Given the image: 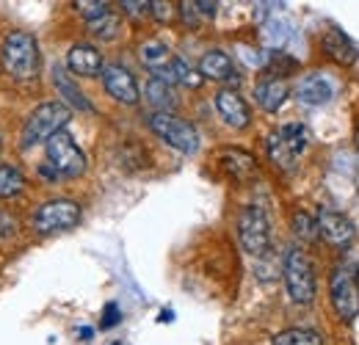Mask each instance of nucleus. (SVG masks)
<instances>
[{"instance_id": "obj_1", "label": "nucleus", "mask_w": 359, "mask_h": 345, "mask_svg": "<svg viewBox=\"0 0 359 345\" xmlns=\"http://www.w3.org/2000/svg\"><path fill=\"white\" fill-rule=\"evenodd\" d=\"M0 61H3V69L14 81H31V78H36L39 75V67H42V53H39L36 36L28 34V31H11L3 39Z\"/></svg>"}, {"instance_id": "obj_2", "label": "nucleus", "mask_w": 359, "mask_h": 345, "mask_svg": "<svg viewBox=\"0 0 359 345\" xmlns=\"http://www.w3.org/2000/svg\"><path fill=\"white\" fill-rule=\"evenodd\" d=\"M69 119H72V108L64 105L61 100L42 102L39 108H34L28 114V119L22 125V135H20L22 149H31L36 144H47L55 133H61V130L69 125Z\"/></svg>"}, {"instance_id": "obj_3", "label": "nucleus", "mask_w": 359, "mask_h": 345, "mask_svg": "<svg viewBox=\"0 0 359 345\" xmlns=\"http://www.w3.org/2000/svg\"><path fill=\"white\" fill-rule=\"evenodd\" d=\"M282 276L285 288L293 304H313L318 296V279H315V265L302 249H290L282 262Z\"/></svg>"}, {"instance_id": "obj_4", "label": "nucleus", "mask_w": 359, "mask_h": 345, "mask_svg": "<svg viewBox=\"0 0 359 345\" xmlns=\"http://www.w3.org/2000/svg\"><path fill=\"white\" fill-rule=\"evenodd\" d=\"M238 241L246 255L266 257L271 252V221L263 208L246 205L238 213Z\"/></svg>"}, {"instance_id": "obj_5", "label": "nucleus", "mask_w": 359, "mask_h": 345, "mask_svg": "<svg viewBox=\"0 0 359 345\" xmlns=\"http://www.w3.org/2000/svg\"><path fill=\"white\" fill-rule=\"evenodd\" d=\"M45 147H47V166L58 174V177L75 180V177H81V174L86 172V155H83V149L75 144V138L67 130L55 133Z\"/></svg>"}, {"instance_id": "obj_6", "label": "nucleus", "mask_w": 359, "mask_h": 345, "mask_svg": "<svg viewBox=\"0 0 359 345\" xmlns=\"http://www.w3.org/2000/svg\"><path fill=\"white\" fill-rule=\"evenodd\" d=\"M147 122H149V130H152L161 141H166L172 149H177L182 155H194V152L199 149V133H196V128H194L191 122L175 116V114L155 111Z\"/></svg>"}, {"instance_id": "obj_7", "label": "nucleus", "mask_w": 359, "mask_h": 345, "mask_svg": "<svg viewBox=\"0 0 359 345\" xmlns=\"http://www.w3.org/2000/svg\"><path fill=\"white\" fill-rule=\"evenodd\" d=\"M332 306L340 320H354L359 315V273L354 265H337L329 279Z\"/></svg>"}, {"instance_id": "obj_8", "label": "nucleus", "mask_w": 359, "mask_h": 345, "mask_svg": "<svg viewBox=\"0 0 359 345\" xmlns=\"http://www.w3.org/2000/svg\"><path fill=\"white\" fill-rule=\"evenodd\" d=\"M81 221V205L72 199H50L34 213V229L39 235L67 232Z\"/></svg>"}, {"instance_id": "obj_9", "label": "nucleus", "mask_w": 359, "mask_h": 345, "mask_svg": "<svg viewBox=\"0 0 359 345\" xmlns=\"http://www.w3.org/2000/svg\"><path fill=\"white\" fill-rule=\"evenodd\" d=\"M315 221H318V238H323L334 249H346L357 238V226H354V221L346 216V213L323 210L320 208V213H318Z\"/></svg>"}, {"instance_id": "obj_10", "label": "nucleus", "mask_w": 359, "mask_h": 345, "mask_svg": "<svg viewBox=\"0 0 359 345\" xmlns=\"http://www.w3.org/2000/svg\"><path fill=\"white\" fill-rule=\"evenodd\" d=\"M102 86H105V91L116 102H122V105H135L138 97H141L133 72L128 67H122V64H108L102 69Z\"/></svg>"}, {"instance_id": "obj_11", "label": "nucleus", "mask_w": 359, "mask_h": 345, "mask_svg": "<svg viewBox=\"0 0 359 345\" xmlns=\"http://www.w3.org/2000/svg\"><path fill=\"white\" fill-rule=\"evenodd\" d=\"M216 111H219V116L224 119L226 125L235 130L249 128V122H252V111H249L246 100L232 88H222L216 94Z\"/></svg>"}, {"instance_id": "obj_12", "label": "nucleus", "mask_w": 359, "mask_h": 345, "mask_svg": "<svg viewBox=\"0 0 359 345\" xmlns=\"http://www.w3.org/2000/svg\"><path fill=\"white\" fill-rule=\"evenodd\" d=\"M67 69L72 75H81V78H97L105 69L102 53L94 44H72L67 53Z\"/></svg>"}, {"instance_id": "obj_13", "label": "nucleus", "mask_w": 359, "mask_h": 345, "mask_svg": "<svg viewBox=\"0 0 359 345\" xmlns=\"http://www.w3.org/2000/svg\"><path fill=\"white\" fill-rule=\"evenodd\" d=\"M199 75L208 78V81H219V83L238 81L235 64H232V58L226 55L224 50H208L202 55V61H199Z\"/></svg>"}, {"instance_id": "obj_14", "label": "nucleus", "mask_w": 359, "mask_h": 345, "mask_svg": "<svg viewBox=\"0 0 359 345\" xmlns=\"http://www.w3.org/2000/svg\"><path fill=\"white\" fill-rule=\"evenodd\" d=\"M296 97H299V102H304V105H326V102H332V97H334V86L323 78V75H304L302 78V83L296 86Z\"/></svg>"}, {"instance_id": "obj_15", "label": "nucleus", "mask_w": 359, "mask_h": 345, "mask_svg": "<svg viewBox=\"0 0 359 345\" xmlns=\"http://www.w3.org/2000/svg\"><path fill=\"white\" fill-rule=\"evenodd\" d=\"M320 47H323V53H326L334 64L348 67V64L357 61V47H354V42H351L340 28H329V31L323 34V39H320Z\"/></svg>"}, {"instance_id": "obj_16", "label": "nucleus", "mask_w": 359, "mask_h": 345, "mask_svg": "<svg viewBox=\"0 0 359 345\" xmlns=\"http://www.w3.org/2000/svg\"><path fill=\"white\" fill-rule=\"evenodd\" d=\"M287 94H290V88H287V83H285L282 78H269V81H263V83L255 86V100H257V105H260L263 111H269V114H276V111L285 105Z\"/></svg>"}, {"instance_id": "obj_17", "label": "nucleus", "mask_w": 359, "mask_h": 345, "mask_svg": "<svg viewBox=\"0 0 359 345\" xmlns=\"http://www.w3.org/2000/svg\"><path fill=\"white\" fill-rule=\"evenodd\" d=\"M138 58H141V64L147 69H152V75H158V72H163L172 64L175 55L169 53V47L161 42V39H147V42H141V47H138Z\"/></svg>"}, {"instance_id": "obj_18", "label": "nucleus", "mask_w": 359, "mask_h": 345, "mask_svg": "<svg viewBox=\"0 0 359 345\" xmlns=\"http://www.w3.org/2000/svg\"><path fill=\"white\" fill-rule=\"evenodd\" d=\"M155 78H163L166 83H180V86H188V88H196V86H202V75L185 61V58H172V64L163 69V72H158Z\"/></svg>"}, {"instance_id": "obj_19", "label": "nucleus", "mask_w": 359, "mask_h": 345, "mask_svg": "<svg viewBox=\"0 0 359 345\" xmlns=\"http://www.w3.org/2000/svg\"><path fill=\"white\" fill-rule=\"evenodd\" d=\"M219 163H222L224 172L229 174V177H235V180H246V177H252L255 169H257L255 158H252L246 149H224V152L219 155Z\"/></svg>"}, {"instance_id": "obj_20", "label": "nucleus", "mask_w": 359, "mask_h": 345, "mask_svg": "<svg viewBox=\"0 0 359 345\" xmlns=\"http://www.w3.org/2000/svg\"><path fill=\"white\" fill-rule=\"evenodd\" d=\"M53 83H55V88H58V94L64 97V105L78 108V111H91V102L83 97V91L75 86V81H72L61 67L53 69Z\"/></svg>"}, {"instance_id": "obj_21", "label": "nucleus", "mask_w": 359, "mask_h": 345, "mask_svg": "<svg viewBox=\"0 0 359 345\" xmlns=\"http://www.w3.org/2000/svg\"><path fill=\"white\" fill-rule=\"evenodd\" d=\"M147 100H149V105H155L158 111H166V114H172V108H175V91H172V83H166L163 78H149V83H147Z\"/></svg>"}, {"instance_id": "obj_22", "label": "nucleus", "mask_w": 359, "mask_h": 345, "mask_svg": "<svg viewBox=\"0 0 359 345\" xmlns=\"http://www.w3.org/2000/svg\"><path fill=\"white\" fill-rule=\"evenodd\" d=\"M266 149H269V158L273 166H279V169H285V172H290L293 166H296V155L287 149V144L282 141V135H279V130H273L269 138H266Z\"/></svg>"}, {"instance_id": "obj_23", "label": "nucleus", "mask_w": 359, "mask_h": 345, "mask_svg": "<svg viewBox=\"0 0 359 345\" xmlns=\"http://www.w3.org/2000/svg\"><path fill=\"white\" fill-rule=\"evenodd\" d=\"M22 188H25L22 172L8 163H0V199H11V196L22 194Z\"/></svg>"}, {"instance_id": "obj_24", "label": "nucleus", "mask_w": 359, "mask_h": 345, "mask_svg": "<svg viewBox=\"0 0 359 345\" xmlns=\"http://www.w3.org/2000/svg\"><path fill=\"white\" fill-rule=\"evenodd\" d=\"M271 345H323V337L313 329H285L271 340Z\"/></svg>"}, {"instance_id": "obj_25", "label": "nucleus", "mask_w": 359, "mask_h": 345, "mask_svg": "<svg viewBox=\"0 0 359 345\" xmlns=\"http://www.w3.org/2000/svg\"><path fill=\"white\" fill-rule=\"evenodd\" d=\"M279 135H282V141L287 144V149H290L296 158L307 149V128H304V125H299V122L282 125V128H279Z\"/></svg>"}, {"instance_id": "obj_26", "label": "nucleus", "mask_w": 359, "mask_h": 345, "mask_svg": "<svg viewBox=\"0 0 359 345\" xmlns=\"http://www.w3.org/2000/svg\"><path fill=\"white\" fill-rule=\"evenodd\" d=\"M86 25H89L91 36H97V39H102V42L116 39V34H119V28H122V22H119V17H116L114 11H108L105 17H100V20H94V22H86Z\"/></svg>"}, {"instance_id": "obj_27", "label": "nucleus", "mask_w": 359, "mask_h": 345, "mask_svg": "<svg viewBox=\"0 0 359 345\" xmlns=\"http://www.w3.org/2000/svg\"><path fill=\"white\" fill-rule=\"evenodd\" d=\"M293 232L302 238V241H315L318 238V221L304 210H296L293 213Z\"/></svg>"}, {"instance_id": "obj_28", "label": "nucleus", "mask_w": 359, "mask_h": 345, "mask_svg": "<svg viewBox=\"0 0 359 345\" xmlns=\"http://www.w3.org/2000/svg\"><path fill=\"white\" fill-rule=\"evenodd\" d=\"M75 8L83 14V20L86 22H94V20H100V17H105L108 11H111V6L108 3H102V0H83V3H75Z\"/></svg>"}, {"instance_id": "obj_29", "label": "nucleus", "mask_w": 359, "mask_h": 345, "mask_svg": "<svg viewBox=\"0 0 359 345\" xmlns=\"http://www.w3.org/2000/svg\"><path fill=\"white\" fill-rule=\"evenodd\" d=\"M119 320H122V309H119V304H114V302L105 304V306H102V320H100V326H102V329H114Z\"/></svg>"}, {"instance_id": "obj_30", "label": "nucleus", "mask_w": 359, "mask_h": 345, "mask_svg": "<svg viewBox=\"0 0 359 345\" xmlns=\"http://www.w3.org/2000/svg\"><path fill=\"white\" fill-rule=\"evenodd\" d=\"M241 58L249 64V67H266V55L260 53V50H255V47H241Z\"/></svg>"}, {"instance_id": "obj_31", "label": "nucleus", "mask_w": 359, "mask_h": 345, "mask_svg": "<svg viewBox=\"0 0 359 345\" xmlns=\"http://www.w3.org/2000/svg\"><path fill=\"white\" fill-rule=\"evenodd\" d=\"M149 14L161 22H166V20H172L175 11H172V3H149Z\"/></svg>"}, {"instance_id": "obj_32", "label": "nucleus", "mask_w": 359, "mask_h": 345, "mask_svg": "<svg viewBox=\"0 0 359 345\" xmlns=\"http://www.w3.org/2000/svg\"><path fill=\"white\" fill-rule=\"evenodd\" d=\"M17 232V221L8 216V213H0V241L11 238Z\"/></svg>"}, {"instance_id": "obj_33", "label": "nucleus", "mask_w": 359, "mask_h": 345, "mask_svg": "<svg viewBox=\"0 0 359 345\" xmlns=\"http://www.w3.org/2000/svg\"><path fill=\"white\" fill-rule=\"evenodd\" d=\"M122 8H125L130 17H144V14H149V3H133V0H125V3H122Z\"/></svg>"}, {"instance_id": "obj_34", "label": "nucleus", "mask_w": 359, "mask_h": 345, "mask_svg": "<svg viewBox=\"0 0 359 345\" xmlns=\"http://www.w3.org/2000/svg\"><path fill=\"white\" fill-rule=\"evenodd\" d=\"M216 8H219V3H196V11H199V17H208V20H213L216 17Z\"/></svg>"}, {"instance_id": "obj_35", "label": "nucleus", "mask_w": 359, "mask_h": 345, "mask_svg": "<svg viewBox=\"0 0 359 345\" xmlns=\"http://www.w3.org/2000/svg\"><path fill=\"white\" fill-rule=\"evenodd\" d=\"M39 174H42V177H45V180H58V174L53 172V169H50V166H42V169H39Z\"/></svg>"}, {"instance_id": "obj_36", "label": "nucleus", "mask_w": 359, "mask_h": 345, "mask_svg": "<svg viewBox=\"0 0 359 345\" xmlns=\"http://www.w3.org/2000/svg\"><path fill=\"white\" fill-rule=\"evenodd\" d=\"M175 320V312L172 309H161V323H172Z\"/></svg>"}, {"instance_id": "obj_37", "label": "nucleus", "mask_w": 359, "mask_h": 345, "mask_svg": "<svg viewBox=\"0 0 359 345\" xmlns=\"http://www.w3.org/2000/svg\"><path fill=\"white\" fill-rule=\"evenodd\" d=\"M78 334H81L83 340H89V337H91V334H94V332H91L89 326H83V329H78Z\"/></svg>"}, {"instance_id": "obj_38", "label": "nucleus", "mask_w": 359, "mask_h": 345, "mask_svg": "<svg viewBox=\"0 0 359 345\" xmlns=\"http://www.w3.org/2000/svg\"><path fill=\"white\" fill-rule=\"evenodd\" d=\"M357 149H359V133H357Z\"/></svg>"}, {"instance_id": "obj_39", "label": "nucleus", "mask_w": 359, "mask_h": 345, "mask_svg": "<svg viewBox=\"0 0 359 345\" xmlns=\"http://www.w3.org/2000/svg\"><path fill=\"white\" fill-rule=\"evenodd\" d=\"M114 345H119V343H114Z\"/></svg>"}]
</instances>
